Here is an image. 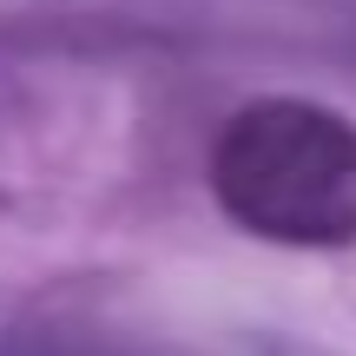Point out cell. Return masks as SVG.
Returning a JSON list of instances; mask_svg holds the SVG:
<instances>
[{
    "mask_svg": "<svg viewBox=\"0 0 356 356\" xmlns=\"http://www.w3.org/2000/svg\"><path fill=\"white\" fill-rule=\"evenodd\" d=\"M211 191L238 231L291 251L356 244V119L317 99H257L211 145Z\"/></svg>",
    "mask_w": 356,
    "mask_h": 356,
    "instance_id": "cell-1",
    "label": "cell"
}]
</instances>
